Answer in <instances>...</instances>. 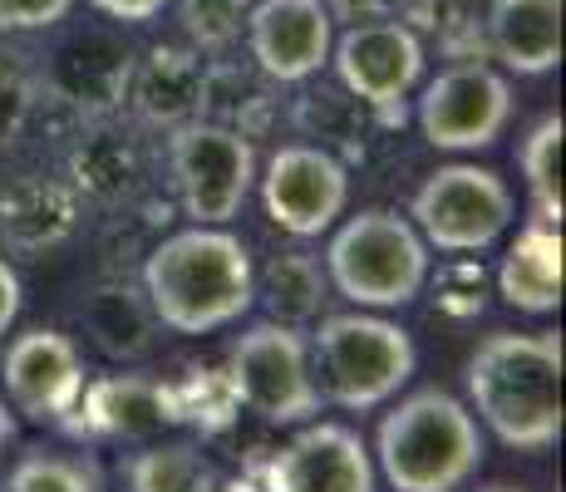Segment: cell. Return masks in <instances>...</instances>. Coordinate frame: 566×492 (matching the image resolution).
<instances>
[{
  "instance_id": "83f0119b",
  "label": "cell",
  "mask_w": 566,
  "mask_h": 492,
  "mask_svg": "<svg viewBox=\"0 0 566 492\" xmlns=\"http://www.w3.org/2000/svg\"><path fill=\"white\" fill-rule=\"evenodd\" d=\"M99 15L118 20V25H148V20H158L163 10L172 6V0H90Z\"/></svg>"
},
{
  "instance_id": "9a60e30c",
  "label": "cell",
  "mask_w": 566,
  "mask_h": 492,
  "mask_svg": "<svg viewBox=\"0 0 566 492\" xmlns=\"http://www.w3.org/2000/svg\"><path fill=\"white\" fill-rule=\"evenodd\" d=\"M80 409H84V429L90 433H99V439H128V443H148L163 429L182 423V404L172 399V389H163L144 375L94 379L80 394Z\"/></svg>"
},
{
  "instance_id": "7c38bea8",
  "label": "cell",
  "mask_w": 566,
  "mask_h": 492,
  "mask_svg": "<svg viewBox=\"0 0 566 492\" xmlns=\"http://www.w3.org/2000/svg\"><path fill=\"white\" fill-rule=\"evenodd\" d=\"M375 453L350 423L306 419L261 468V492H375Z\"/></svg>"
},
{
  "instance_id": "484cf974",
  "label": "cell",
  "mask_w": 566,
  "mask_h": 492,
  "mask_svg": "<svg viewBox=\"0 0 566 492\" xmlns=\"http://www.w3.org/2000/svg\"><path fill=\"white\" fill-rule=\"evenodd\" d=\"M74 0H0V30L6 35H30V30H54L70 20Z\"/></svg>"
},
{
  "instance_id": "30bf717a",
  "label": "cell",
  "mask_w": 566,
  "mask_h": 492,
  "mask_svg": "<svg viewBox=\"0 0 566 492\" xmlns=\"http://www.w3.org/2000/svg\"><path fill=\"white\" fill-rule=\"evenodd\" d=\"M256 192L271 227L296 242L325 237L350 207V168L321 144H286L256 168Z\"/></svg>"
},
{
  "instance_id": "f1b7e54d",
  "label": "cell",
  "mask_w": 566,
  "mask_h": 492,
  "mask_svg": "<svg viewBox=\"0 0 566 492\" xmlns=\"http://www.w3.org/2000/svg\"><path fill=\"white\" fill-rule=\"evenodd\" d=\"M335 25H365V20H385V0H325Z\"/></svg>"
},
{
  "instance_id": "1f68e13d",
  "label": "cell",
  "mask_w": 566,
  "mask_h": 492,
  "mask_svg": "<svg viewBox=\"0 0 566 492\" xmlns=\"http://www.w3.org/2000/svg\"><path fill=\"white\" fill-rule=\"evenodd\" d=\"M10 443H15V409L0 399V453H6Z\"/></svg>"
},
{
  "instance_id": "2e32d148",
  "label": "cell",
  "mask_w": 566,
  "mask_h": 492,
  "mask_svg": "<svg viewBox=\"0 0 566 492\" xmlns=\"http://www.w3.org/2000/svg\"><path fill=\"white\" fill-rule=\"evenodd\" d=\"M483 25L503 70L537 80L562 64V0H493Z\"/></svg>"
},
{
  "instance_id": "4316f807",
  "label": "cell",
  "mask_w": 566,
  "mask_h": 492,
  "mask_svg": "<svg viewBox=\"0 0 566 492\" xmlns=\"http://www.w3.org/2000/svg\"><path fill=\"white\" fill-rule=\"evenodd\" d=\"M25 114H30V80L15 70V64L0 60V148L20 134Z\"/></svg>"
},
{
  "instance_id": "5b68a950",
  "label": "cell",
  "mask_w": 566,
  "mask_h": 492,
  "mask_svg": "<svg viewBox=\"0 0 566 492\" xmlns=\"http://www.w3.org/2000/svg\"><path fill=\"white\" fill-rule=\"evenodd\" d=\"M419 349L405 325L385 321L375 311L321 315L311 331V369L325 404L345 414H369L389 404L413 379Z\"/></svg>"
},
{
  "instance_id": "603a6c76",
  "label": "cell",
  "mask_w": 566,
  "mask_h": 492,
  "mask_svg": "<svg viewBox=\"0 0 566 492\" xmlns=\"http://www.w3.org/2000/svg\"><path fill=\"white\" fill-rule=\"evenodd\" d=\"M562 134H566L562 114H542L517 148V168L532 197V217L537 222H557V227H562Z\"/></svg>"
},
{
  "instance_id": "8fae6325",
  "label": "cell",
  "mask_w": 566,
  "mask_h": 492,
  "mask_svg": "<svg viewBox=\"0 0 566 492\" xmlns=\"http://www.w3.org/2000/svg\"><path fill=\"white\" fill-rule=\"evenodd\" d=\"M335 80L345 84V94L365 108H385V114H405V98L423 84L429 54H423L419 30L405 20H365L350 25L331 45Z\"/></svg>"
},
{
  "instance_id": "4dcf8cb0",
  "label": "cell",
  "mask_w": 566,
  "mask_h": 492,
  "mask_svg": "<svg viewBox=\"0 0 566 492\" xmlns=\"http://www.w3.org/2000/svg\"><path fill=\"white\" fill-rule=\"evenodd\" d=\"M188 492H261V488L252 483V478H242V473H217V468H207Z\"/></svg>"
},
{
  "instance_id": "d6986e66",
  "label": "cell",
  "mask_w": 566,
  "mask_h": 492,
  "mask_svg": "<svg viewBox=\"0 0 566 492\" xmlns=\"http://www.w3.org/2000/svg\"><path fill=\"white\" fill-rule=\"evenodd\" d=\"M325 291H331V281L311 251H281V257H271L266 271H256V301L266 305V321L281 325L321 321Z\"/></svg>"
},
{
  "instance_id": "4fadbf2b",
  "label": "cell",
  "mask_w": 566,
  "mask_h": 492,
  "mask_svg": "<svg viewBox=\"0 0 566 492\" xmlns=\"http://www.w3.org/2000/svg\"><path fill=\"white\" fill-rule=\"evenodd\" d=\"M6 404L30 423H60L80 409L84 355L60 331H25L6 349Z\"/></svg>"
},
{
  "instance_id": "5bb4252c",
  "label": "cell",
  "mask_w": 566,
  "mask_h": 492,
  "mask_svg": "<svg viewBox=\"0 0 566 492\" xmlns=\"http://www.w3.org/2000/svg\"><path fill=\"white\" fill-rule=\"evenodd\" d=\"M242 25L252 64L276 84H301L331 64L335 20L325 0H256Z\"/></svg>"
},
{
  "instance_id": "52a82bcc",
  "label": "cell",
  "mask_w": 566,
  "mask_h": 492,
  "mask_svg": "<svg viewBox=\"0 0 566 492\" xmlns=\"http://www.w3.org/2000/svg\"><path fill=\"white\" fill-rule=\"evenodd\" d=\"M409 222L419 227L429 251L468 257V251L503 242V232L517 222V202L503 172L478 168V163H449V168H433L413 192Z\"/></svg>"
},
{
  "instance_id": "d6a6232c",
  "label": "cell",
  "mask_w": 566,
  "mask_h": 492,
  "mask_svg": "<svg viewBox=\"0 0 566 492\" xmlns=\"http://www.w3.org/2000/svg\"><path fill=\"white\" fill-rule=\"evenodd\" d=\"M478 492H527V488H507V483H493V488H478Z\"/></svg>"
},
{
  "instance_id": "e0dca14e",
  "label": "cell",
  "mask_w": 566,
  "mask_h": 492,
  "mask_svg": "<svg viewBox=\"0 0 566 492\" xmlns=\"http://www.w3.org/2000/svg\"><path fill=\"white\" fill-rule=\"evenodd\" d=\"M497 291L522 315H552L562 305V227L537 222L507 242L503 266H497Z\"/></svg>"
},
{
  "instance_id": "ffe728a7",
  "label": "cell",
  "mask_w": 566,
  "mask_h": 492,
  "mask_svg": "<svg viewBox=\"0 0 566 492\" xmlns=\"http://www.w3.org/2000/svg\"><path fill=\"white\" fill-rule=\"evenodd\" d=\"M0 232L20 251L64 242L74 232V197L54 182H20L15 192L0 197Z\"/></svg>"
},
{
  "instance_id": "7a4b0ae2",
  "label": "cell",
  "mask_w": 566,
  "mask_h": 492,
  "mask_svg": "<svg viewBox=\"0 0 566 492\" xmlns=\"http://www.w3.org/2000/svg\"><path fill=\"white\" fill-rule=\"evenodd\" d=\"M468 409L513 453H547L562 443V335L497 331L463 365Z\"/></svg>"
},
{
  "instance_id": "277c9868",
  "label": "cell",
  "mask_w": 566,
  "mask_h": 492,
  "mask_svg": "<svg viewBox=\"0 0 566 492\" xmlns=\"http://www.w3.org/2000/svg\"><path fill=\"white\" fill-rule=\"evenodd\" d=\"M325 281L355 311H399L429 281V242L395 207H360L340 217L325 242Z\"/></svg>"
},
{
  "instance_id": "ac0fdd59",
  "label": "cell",
  "mask_w": 566,
  "mask_h": 492,
  "mask_svg": "<svg viewBox=\"0 0 566 492\" xmlns=\"http://www.w3.org/2000/svg\"><path fill=\"white\" fill-rule=\"evenodd\" d=\"M134 54L108 35H80L50 60V90L80 108H108L128 98Z\"/></svg>"
},
{
  "instance_id": "cb8c5ba5",
  "label": "cell",
  "mask_w": 566,
  "mask_h": 492,
  "mask_svg": "<svg viewBox=\"0 0 566 492\" xmlns=\"http://www.w3.org/2000/svg\"><path fill=\"white\" fill-rule=\"evenodd\" d=\"M207 458L198 443H148L128 453L124 483L128 492H188L207 473Z\"/></svg>"
},
{
  "instance_id": "9c48e42d",
  "label": "cell",
  "mask_w": 566,
  "mask_h": 492,
  "mask_svg": "<svg viewBox=\"0 0 566 492\" xmlns=\"http://www.w3.org/2000/svg\"><path fill=\"white\" fill-rule=\"evenodd\" d=\"M513 84L493 64H449L419 90V134L439 153H483L513 124Z\"/></svg>"
},
{
  "instance_id": "6da1fadb",
  "label": "cell",
  "mask_w": 566,
  "mask_h": 492,
  "mask_svg": "<svg viewBox=\"0 0 566 492\" xmlns=\"http://www.w3.org/2000/svg\"><path fill=\"white\" fill-rule=\"evenodd\" d=\"M144 301L172 335H212L256 305L252 247L227 227H182L144 261Z\"/></svg>"
},
{
  "instance_id": "d4e9b609",
  "label": "cell",
  "mask_w": 566,
  "mask_h": 492,
  "mask_svg": "<svg viewBox=\"0 0 566 492\" xmlns=\"http://www.w3.org/2000/svg\"><path fill=\"white\" fill-rule=\"evenodd\" d=\"M0 492H99V473L84 458L64 453H25L6 473Z\"/></svg>"
},
{
  "instance_id": "7402d4cb",
  "label": "cell",
  "mask_w": 566,
  "mask_h": 492,
  "mask_svg": "<svg viewBox=\"0 0 566 492\" xmlns=\"http://www.w3.org/2000/svg\"><path fill=\"white\" fill-rule=\"evenodd\" d=\"M192 60H198V54H188V50H154L144 64H134V74H128V94L138 98V108H144L154 124H182V118L198 108L207 74L172 84V74L188 70Z\"/></svg>"
},
{
  "instance_id": "f546056e",
  "label": "cell",
  "mask_w": 566,
  "mask_h": 492,
  "mask_svg": "<svg viewBox=\"0 0 566 492\" xmlns=\"http://www.w3.org/2000/svg\"><path fill=\"white\" fill-rule=\"evenodd\" d=\"M15 315H20V276H15V266L0 257V335L15 325Z\"/></svg>"
},
{
  "instance_id": "8992f818",
  "label": "cell",
  "mask_w": 566,
  "mask_h": 492,
  "mask_svg": "<svg viewBox=\"0 0 566 492\" xmlns=\"http://www.w3.org/2000/svg\"><path fill=\"white\" fill-rule=\"evenodd\" d=\"M227 385H232V399L271 429H296L306 419H321L325 409V394L311 369V341L301 325H247L227 355Z\"/></svg>"
},
{
  "instance_id": "44dd1931",
  "label": "cell",
  "mask_w": 566,
  "mask_h": 492,
  "mask_svg": "<svg viewBox=\"0 0 566 492\" xmlns=\"http://www.w3.org/2000/svg\"><path fill=\"white\" fill-rule=\"evenodd\" d=\"M84 331L94 335V345L104 349L108 359H138L154 345V311L138 291L128 286H99L84 301Z\"/></svg>"
},
{
  "instance_id": "ba28073f",
  "label": "cell",
  "mask_w": 566,
  "mask_h": 492,
  "mask_svg": "<svg viewBox=\"0 0 566 492\" xmlns=\"http://www.w3.org/2000/svg\"><path fill=\"white\" fill-rule=\"evenodd\" d=\"M168 168L178 182L182 212L198 227H227L232 217H242L261 163L242 128L212 124V118H182L168 138Z\"/></svg>"
},
{
  "instance_id": "3957f363",
  "label": "cell",
  "mask_w": 566,
  "mask_h": 492,
  "mask_svg": "<svg viewBox=\"0 0 566 492\" xmlns=\"http://www.w3.org/2000/svg\"><path fill=\"white\" fill-rule=\"evenodd\" d=\"M483 458V423L449 389L405 394L375 433V473L395 492H463Z\"/></svg>"
}]
</instances>
